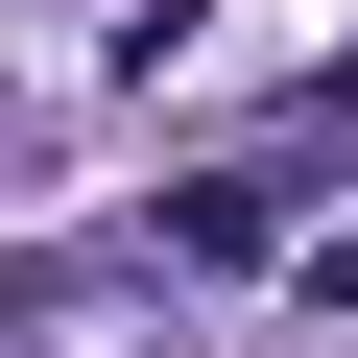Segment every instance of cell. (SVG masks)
Returning <instances> with one entry per match:
<instances>
[{
    "label": "cell",
    "mask_w": 358,
    "mask_h": 358,
    "mask_svg": "<svg viewBox=\"0 0 358 358\" xmlns=\"http://www.w3.org/2000/svg\"><path fill=\"white\" fill-rule=\"evenodd\" d=\"M334 143H358V120H287L263 167H192V192H167V263H263V239L310 215V167H334Z\"/></svg>",
    "instance_id": "cell-1"
}]
</instances>
